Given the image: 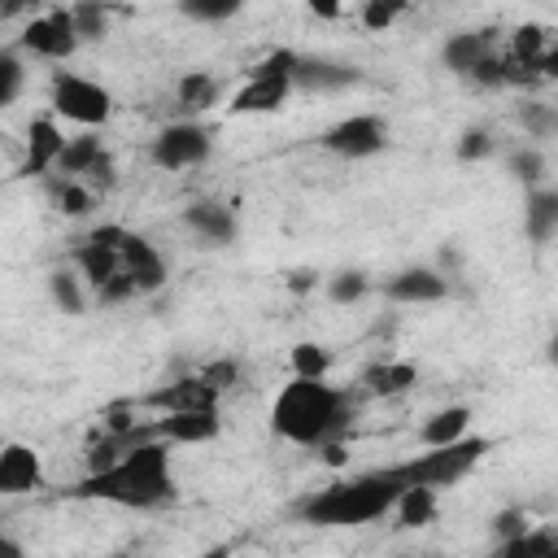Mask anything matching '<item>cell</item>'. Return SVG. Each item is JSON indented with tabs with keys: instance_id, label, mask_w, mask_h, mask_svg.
I'll use <instances>...</instances> for the list:
<instances>
[{
	"instance_id": "52a82bcc",
	"label": "cell",
	"mask_w": 558,
	"mask_h": 558,
	"mask_svg": "<svg viewBox=\"0 0 558 558\" xmlns=\"http://www.w3.org/2000/svg\"><path fill=\"white\" fill-rule=\"evenodd\" d=\"M214 153V131L201 122V118H179V122H166L153 140H148V161L157 170H196L205 157Z\"/></svg>"
},
{
	"instance_id": "83f0119b",
	"label": "cell",
	"mask_w": 558,
	"mask_h": 558,
	"mask_svg": "<svg viewBox=\"0 0 558 558\" xmlns=\"http://www.w3.org/2000/svg\"><path fill=\"white\" fill-rule=\"evenodd\" d=\"M549 35H554V31H545L541 22H523V26H514L510 39H506V57H514V61L527 65V70H536L541 57H545V48H549ZM536 74H541V70H536Z\"/></svg>"
},
{
	"instance_id": "7bdbcfd3",
	"label": "cell",
	"mask_w": 558,
	"mask_h": 558,
	"mask_svg": "<svg viewBox=\"0 0 558 558\" xmlns=\"http://www.w3.org/2000/svg\"><path fill=\"white\" fill-rule=\"evenodd\" d=\"M536 70H541V78H545V83H558V31L549 35V48H545V57H541V65H536Z\"/></svg>"
},
{
	"instance_id": "d6986e66",
	"label": "cell",
	"mask_w": 558,
	"mask_h": 558,
	"mask_svg": "<svg viewBox=\"0 0 558 558\" xmlns=\"http://www.w3.org/2000/svg\"><path fill=\"white\" fill-rule=\"evenodd\" d=\"M292 78L305 92H344V87H353L362 78V70L349 65V61H331V57H301Z\"/></svg>"
},
{
	"instance_id": "e0dca14e",
	"label": "cell",
	"mask_w": 558,
	"mask_h": 558,
	"mask_svg": "<svg viewBox=\"0 0 558 558\" xmlns=\"http://www.w3.org/2000/svg\"><path fill=\"white\" fill-rule=\"evenodd\" d=\"M122 270L131 275V283L140 288V296L161 292L166 279H170V266H166L161 248L148 235H140V231H126V240H122Z\"/></svg>"
},
{
	"instance_id": "d6a6232c",
	"label": "cell",
	"mask_w": 558,
	"mask_h": 558,
	"mask_svg": "<svg viewBox=\"0 0 558 558\" xmlns=\"http://www.w3.org/2000/svg\"><path fill=\"white\" fill-rule=\"evenodd\" d=\"M22 87H26V52H22L17 44H9V48L0 52V109L17 105Z\"/></svg>"
},
{
	"instance_id": "cb8c5ba5",
	"label": "cell",
	"mask_w": 558,
	"mask_h": 558,
	"mask_svg": "<svg viewBox=\"0 0 558 558\" xmlns=\"http://www.w3.org/2000/svg\"><path fill=\"white\" fill-rule=\"evenodd\" d=\"M105 157H109L105 140H100L96 131H78V135H70V140H65V148H61V161H57V170H52V174L92 179V170H96Z\"/></svg>"
},
{
	"instance_id": "ba28073f",
	"label": "cell",
	"mask_w": 558,
	"mask_h": 558,
	"mask_svg": "<svg viewBox=\"0 0 558 558\" xmlns=\"http://www.w3.org/2000/svg\"><path fill=\"white\" fill-rule=\"evenodd\" d=\"M318 144H323L331 157H344V161L379 157V153L388 148V118H384V113H371V109L344 113V118H336V122L318 135Z\"/></svg>"
},
{
	"instance_id": "9c48e42d",
	"label": "cell",
	"mask_w": 558,
	"mask_h": 558,
	"mask_svg": "<svg viewBox=\"0 0 558 558\" xmlns=\"http://www.w3.org/2000/svg\"><path fill=\"white\" fill-rule=\"evenodd\" d=\"M126 231H131V227H122V222H100V227H92V231L78 240L74 266L83 270V279L92 283V292H96L105 279H113V275L122 270V240H126Z\"/></svg>"
},
{
	"instance_id": "3957f363",
	"label": "cell",
	"mask_w": 558,
	"mask_h": 558,
	"mask_svg": "<svg viewBox=\"0 0 558 558\" xmlns=\"http://www.w3.org/2000/svg\"><path fill=\"white\" fill-rule=\"evenodd\" d=\"M401 488H405V475L397 466L353 471V475H340L327 488L301 497L296 514L314 527H366V523H379L392 514Z\"/></svg>"
},
{
	"instance_id": "ffe728a7",
	"label": "cell",
	"mask_w": 558,
	"mask_h": 558,
	"mask_svg": "<svg viewBox=\"0 0 558 558\" xmlns=\"http://www.w3.org/2000/svg\"><path fill=\"white\" fill-rule=\"evenodd\" d=\"M523 235L532 244H549L558 235V187L554 183H536L523 196Z\"/></svg>"
},
{
	"instance_id": "484cf974",
	"label": "cell",
	"mask_w": 558,
	"mask_h": 558,
	"mask_svg": "<svg viewBox=\"0 0 558 558\" xmlns=\"http://www.w3.org/2000/svg\"><path fill=\"white\" fill-rule=\"evenodd\" d=\"M87 279H83V270L70 262V266H57L52 275H48V296H52V305L61 310V314H70V318H78V314H87Z\"/></svg>"
},
{
	"instance_id": "ac0fdd59",
	"label": "cell",
	"mask_w": 558,
	"mask_h": 558,
	"mask_svg": "<svg viewBox=\"0 0 558 558\" xmlns=\"http://www.w3.org/2000/svg\"><path fill=\"white\" fill-rule=\"evenodd\" d=\"M218 401H222V392L196 371V375H179V379L153 388V392L140 401V410H157V414H166V410H196V405H218Z\"/></svg>"
},
{
	"instance_id": "7a4b0ae2",
	"label": "cell",
	"mask_w": 558,
	"mask_h": 558,
	"mask_svg": "<svg viewBox=\"0 0 558 558\" xmlns=\"http://www.w3.org/2000/svg\"><path fill=\"white\" fill-rule=\"evenodd\" d=\"M353 423V397L331 375H292L270 401V432L296 449H323Z\"/></svg>"
},
{
	"instance_id": "30bf717a",
	"label": "cell",
	"mask_w": 558,
	"mask_h": 558,
	"mask_svg": "<svg viewBox=\"0 0 558 558\" xmlns=\"http://www.w3.org/2000/svg\"><path fill=\"white\" fill-rule=\"evenodd\" d=\"M379 288H384V296H388L392 305H436V301H445V296H449L453 279H449L440 266L414 262V266L392 270Z\"/></svg>"
},
{
	"instance_id": "e575fe53",
	"label": "cell",
	"mask_w": 558,
	"mask_h": 558,
	"mask_svg": "<svg viewBox=\"0 0 558 558\" xmlns=\"http://www.w3.org/2000/svg\"><path fill=\"white\" fill-rule=\"evenodd\" d=\"M323 288H327V301L331 305H357L375 283H371L366 270H336L331 279H323Z\"/></svg>"
},
{
	"instance_id": "8992f818",
	"label": "cell",
	"mask_w": 558,
	"mask_h": 558,
	"mask_svg": "<svg viewBox=\"0 0 558 558\" xmlns=\"http://www.w3.org/2000/svg\"><path fill=\"white\" fill-rule=\"evenodd\" d=\"M31 61H48V65H65L78 48H83V35L74 26V13L70 4L65 9H44L35 17L22 22L17 39H13Z\"/></svg>"
},
{
	"instance_id": "ee69618b",
	"label": "cell",
	"mask_w": 558,
	"mask_h": 558,
	"mask_svg": "<svg viewBox=\"0 0 558 558\" xmlns=\"http://www.w3.org/2000/svg\"><path fill=\"white\" fill-rule=\"evenodd\" d=\"M314 283H318V275H310V270H296V275L288 279V288H292V292H310Z\"/></svg>"
},
{
	"instance_id": "ab89813d",
	"label": "cell",
	"mask_w": 558,
	"mask_h": 558,
	"mask_svg": "<svg viewBox=\"0 0 558 558\" xmlns=\"http://www.w3.org/2000/svg\"><path fill=\"white\" fill-rule=\"evenodd\" d=\"M201 375H205L218 392H231V388H235V379H240V362H235V357H214V362H205V366H201Z\"/></svg>"
},
{
	"instance_id": "f546056e",
	"label": "cell",
	"mask_w": 558,
	"mask_h": 558,
	"mask_svg": "<svg viewBox=\"0 0 558 558\" xmlns=\"http://www.w3.org/2000/svg\"><path fill=\"white\" fill-rule=\"evenodd\" d=\"M410 9H414V0H357V26L371 31V35H384V31H392Z\"/></svg>"
},
{
	"instance_id": "603a6c76",
	"label": "cell",
	"mask_w": 558,
	"mask_h": 558,
	"mask_svg": "<svg viewBox=\"0 0 558 558\" xmlns=\"http://www.w3.org/2000/svg\"><path fill=\"white\" fill-rule=\"evenodd\" d=\"M475 432V410L471 405H440V410H432L423 423H418V445H453V440H462V436H471Z\"/></svg>"
},
{
	"instance_id": "1f68e13d",
	"label": "cell",
	"mask_w": 558,
	"mask_h": 558,
	"mask_svg": "<svg viewBox=\"0 0 558 558\" xmlns=\"http://www.w3.org/2000/svg\"><path fill=\"white\" fill-rule=\"evenodd\" d=\"M244 4H248V0H179L174 9H179L187 22H201V26H222V22L240 17V13H244Z\"/></svg>"
},
{
	"instance_id": "2e32d148",
	"label": "cell",
	"mask_w": 558,
	"mask_h": 558,
	"mask_svg": "<svg viewBox=\"0 0 558 558\" xmlns=\"http://www.w3.org/2000/svg\"><path fill=\"white\" fill-rule=\"evenodd\" d=\"M183 227H187L201 244H209V248H227V244L235 240V231H240V218H235L231 205L201 196V201H187V205H183Z\"/></svg>"
},
{
	"instance_id": "b9f144b4",
	"label": "cell",
	"mask_w": 558,
	"mask_h": 558,
	"mask_svg": "<svg viewBox=\"0 0 558 558\" xmlns=\"http://www.w3.org/2000/svg\"><path fill=\"white\" fill-rule=\"evenodd\" d=\"M305 13H314L318 22H340L349 13V0H296Z\"/></svg>"
},
{
	"instance_id": "836d02e7",
	"label": "cell",
	"mask_w": 558,
	"mask_h": 558,
	"mask_svg": "<svg viewBox=\"0 0 558 558\" xmlns=\"http://www.w3.org/2000/svg\"><path fill=\"white\" fill-rule=\"evenodd\" d=\"M331 349L327 344H318V340H296L292 349H288V366H292V375H314V379H323V375H331Z\"/></svg>"
},
{
	"instance_id": "d4e9b609",
	"label": "cell",
	"mask_w": 558,
	"mask_h": 558,
	"mask_svg": "<svg viewBox=\"0 0 558 558\" xmlns=\"http://www.w3.org/2000/svg\"><path fill=\"white\" fill-rule=\"evenodd\" d=\"M436 514H440V488H427V484H405L388 519H392L397 527H427Z\"/></svg>"
},
{
	"instance_id": "6da1fadb",
	"label": "cell",
	"mask_w": 558,
	"mask_h": 558,
	"mask_svg": "<svg viewBox=\"0 0 558 558\" xmlns=\"http://www.w3.org/2000/svg\"><path fill=\"white\" fill-rule=\"evenodd\" d=\"M170 440L166 436H144L135 440L122 458H113L100 471H87L74 484V497L83 501H109L122 510H157L174 501V462H170Z\"/></svg>"
},
{
	"instance_id": "f1b7e54d",
	"label": "cell",
	"mask_w": 558,
	"mask_h": 558,
	"mask_svg": "<svg viewBox=\"0 0 558 558\" xmlns=\"http://www.w3.org/2000/svg\"><path fill=\"white\" fill-rule=\"evenodd\" d=\"M506 558H558V527L549 523H532L523 536L497 545Z\"/></svg>"
},
{
	"instance_id": "44dd1931",
	"label": "cell",
	"mask_w": 558,
	"mask_h": 558,
	"mask_svg": "<svg viewBox=\"0 0 558 558\" xmlns=\"http://www.w3.org/2000/svg\"><path fill=\"white\" fill-rule=\"evenodd\" d=\"M174 100H179V109H187L196 118V113H209V109L227 105V87L209 70H183L174 78Z\"/></svg>"
},
{
	"instance_id": "f35d334b",
	"label": "cell",
	"mask_w": 558,
	"mask_h": 558,
	"mask_svg": "<svg viewBox=\"0 0 558 558\" xmlns=\"http://www.w3.org/2000/svg\"><path fill=\"white\" fill-rule=\"evenodd\" d=\"M488 523H493L497 545H506V541H514V536H523V532L532 527V519H527V510H523V506H506V510H497Z\"/></svg>"
},
{
	"instance_id": "4dcf8cb0",
	"label": "cell",
	"mask_w": 558,
	"mask_h": 558,
	"mask_svg": "<svg viewBox=\"0 0 558 558\" xmlns=\"http://www.w3.org/2000/svg\"><path fill=\"white\" fill-rule=\"evenodd\" d=\"M506 174H510L514 183H523V187L545 183V153H541L536 144H514V148L506 153Z\"/></svg>"
},
{
	"instance_id": "7c38bea8",
	"label": "cell",
	"mask_w": 558,
	"mask_h": 558,
	"mask_svg": "<svg viewBox=\"0 0 558 558\" xmlns=\"http://www.w3.org/2000/svg\"><path fill=\"white\" fill-rule=\"evenodd\" d=\"M65 122L48 109L39 118L26 122V140H22V174H52L65 148Z\"/></svg>"
},
{
	"instance_id": "60d3db41",
	"label": "cell",
	"mask_w": 558,
	"mask_h": 558,
	"mask_svg": "<svg viewBox=\"0 0 558 558\" xmlns=\"http://www.w3.org/2000/svg\"><path fill=\"white\" fill-rule=\"evenodd\" d=\"M52 0H0V17L4 22H26V17H35V13H44Z\"/></svg>"
},
{
	"instance_id": "5b68a950",
	"label": "cell",
	"mask_w": 558,
	"mask_h": 558,
	"mask_svg": "<svg viewBox=\"0 0 558 558\" xmlns=\"http://www.w3.org/2000/svg\"><path fill=\"white\" fill-rule=\"evenodd\" d=\"M48 105L61 122L78 126V131H100L113 118V92L78 70H57L48 83Z\"/></svg>"
},
{
	"instance_id": "4fadbf2b",
	"label": "cell",
	"mask_w": 558,
	"mask_h": 558,
	"mask_svg": "<svg viewBox=\"0 0 558 558\" xmlns=\"http://www.w3.org/2000/svg\"><path fill=\"white\" fill-rule=\"evenodd\" d=\"M48 484L44 458L26 440H4L0 449V497H31Z\"/></svg>"
},
{
	"instance_id": "277c9868",
	"label": "cell",
	"mask_w": 558,
	"mask_h": 558,
	"mask_svg": "<svg viewBox=\"0 0 558 558\" xmlns=\"http://www.w3.org/2000/svg\"><path fill=\"white\" fill-rule=\"evenodd\" d=\"M488 453V440L484 436H462V440H453V445H423V453H414V458H405L397 471L405 475V484H427V488H453V484H462L475 466H480V458Z\"/></svg>"
},
{
	"instance_id": "4316f807",
	"label": "cell",
	"mask_w": 558,
	"mask_h": 558,
	"mask_svg": "<svg viewBox=\"0 0 558 558\" xmlns=\"http://www.w3.org/2000/svg\"><path fill=\"white\" fill-rule=\"evenodd\" d=\"M48 192H52L57 214H65V218H87L96 205V187H87L83 179H70V174H52Z\"/></svg>"
},
{
	"instance_id": "5bb4252c",
	"label": "cell",
	"mask_w": 558,
	"mask_h": 558,
	"mask_svg": "<svg viewBox=\"0 0 558 558\" xmlns=\"http://www.w3.org/2000/svg\"><path fill=\"white\" fill-rule=\"evenodd\" d=\"M497 26H471V31H453L440 44V65L458 78H471L488 57H497Z\"/></svg>"
},
{
	"instance_id": "9a60e30c",
	"label": "cell",
	"mask_w": 558,
	"mask_h": 558,
	"mask_svg": "<svg viewBox=\"0 0 558 558\" xmlns=\"http://www.w3.org/2000/svg\"><path fill=\"white\" fill-rule=\"evenodd\" d=\"M153 432L166 436L170 445H209L222 436V410L218 405H196V410H166L153 418Z\"/></svg>"
},
{
	"instance_id": "8d00e7d4",
	"label": "cell",
	"mask_w": 558,
	"mask_h": 558,
	"mask_svg": "<svg viewBox=\"0 0 558 558\" xmlns=\"http://www.w3.org/2000/svg\"><path fill=\"white\" fill-rule=\"evenodd\" d=\"M70 13H74V26H78L83 44L109 35V4H105V0H74Z\"/></svg>"
},
{
	"instance_id": "7402d4cb",
	"label": "cell",
	"mask_w": 558,
	"mask_h": 558,
	"mask_svg": "<svg viewBox=\"0 0 558 558\" xmlns=\"http://www.w3.org/2000/svg\"><path fill=\"white\" fill-rule=\"evenodd\" d=\"M357 384H362L371 397H401V392H410V388L418 384V366L405 362V357H379V362H371V366L362 371Z\"/></svg>"
},
{
	"instance_id": "d590c367",
	"label": "cell",
	"mask_w": 558,
	"mask_h": 558,
	"mask_svg": "<svg viewBox=\"0 0 558 558\" xmlns=\"http://www.w3.org/2000/svg\"><path fill=\"white\" fill-rule=\"evenodd\" d=\"M519 126H523L527 140H549V135H558V105L523 100V105H519Z\"/></svg>"
},
{
	"instance_id": "74e56055",
	"label": "cell",
	"mask_w": 558,
	"mask_h": 558,
	"mask_svg": "<svg viewBox=\"0 0 558 558\" xmlns=\"http://www.w3.org/2000/svg\"><path fill=\"white\" fill-rule=\"evenodd\" d=\"M453 153H458V161H488V157L497 153V135H493L488 126H466V131L458 135Z\"/></svg>"
},
{
	"instance_id": "f6af8a7d",
	"label": "cell",
	"mask_w": 558,
	"mask_h": 558,
	"mask_svg": "<svg viewBox=\"0 0 558 558\" xmlns=\"http://www.w3.org/2000/svg\"><path fill=\"white\" fill-rule=\"evenodd\" d=\"M545 357H549V366H558V331L549 336V344H545Z\"/></svg>"
},
{
	"instance_id": "8fae6325",
	"label": "cell",
	"mask_w": 558,
	"mask_h": 558,
	"mask_svg": "<svg viewBox=\"0 0 558 558\" xmlns=\"http://www.w3.org/2000/svg\"><path fill=\"white\" fill-rule=\"evenodd\" d=\"M292 92H296V78H292V74H262V70H248L244 83L227 96V109H231V113H244V118L279 113Z\"/></svg>"
}]
</instances>
